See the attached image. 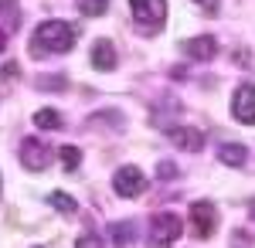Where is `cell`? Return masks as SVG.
Returning a JSON list of instances; mask_svg holds the SVG:
<instances>
[{"instance_id":"6da1fadb","label":"cell","mask_w":255,"mask_h":248,"mask_svg":"<svg viewBox=\"0 0 255 248\" xmlns=\"http://www.w3.org/2000/svg\"><path fill=\"white\" fill-rule=\"evenodd\" d=\"M75 38H79V27H72L68 20H44V24H38L34 38H31V51H34V58L65 55L75 48Z\"/></svg>"},{"instance_id":"7a4b0ae2","label":"cell","mask_w":255,"mask_h":248,"mask_svg":"<svg viewBox=\"0 0 255 248\" xmlns=\"http://www.w3.org/2000/svg\"><path fill=\"white\" fill-rule=\"evenodd\" d=\"M180 231H184V221L174 211L153 214V221H150V248H170L180 238Z\"/></svg>"},{"instance_id":"3957f363","label":"cell","mask_w":255,"mask_h":248,"mask_svg":"<svg viewBox=\"0 0 255 248\" xmlns=\"http://www.w3.org/2000/svg\"><path fill=\"white\" fill-rule=\"evenodd\" d=\"M129 7L143 34H157L160 24L167 20V0H129Z\"/></svg>"},{"instance_id":"277c9868","label":"cell","mask_w":255,"mask_h":248,"mask_svg":"<svg viewBox=\"0 0 255 248\" xmlns=\"http://www.w3.org/2000/svg\"><path fill=\"white\" fill-rule=\"evenodd\" d=\"M113 191L119 197H139L146 191V177H143L139 167H119L116 177H113Z\"/></svg>"},{"instance_id":"5b68a950","label":"cell","mask_w":255,"mask_h":248,"mask_svg":"<svg viewBox=\"0 0 255 248\" xmlns=\"http://www.w3.org/2000/svg\"><path fill=\"white\" fill-rule=\"evenodd\" d=\"M51 146L44 143V139H38V136H27L24 143H20V160H24V167L27 170H44L48 163H51Z\"/></svg>"},{"instance_id":"8992f818","label":"cell","mask_w":255,"mask_h":248,"mask_svg":"<svg viewBox=\"0 0 255 248\" xmlns=\"http://www.w3.org/2000/svg\"><path fill=\"white\" fill-rule=\"evenodd\" d=\"M215 225H218V211L211 201H197L191 204V231L197 238H211L215 235Z\"/></svg>"},{"instance_id":"52a82bcc","label":"cell","mask_w":255,"mask_h":248,"mask_svg":"<svg viewBox=\"0 0 255 248\" xmlns=\"http://www.w3.org/2000/svg\"><path fill=\"white\" fill-rule=\"evenodd\" d=\"M232 116L245 126H255V85H238L232 96Z\"/></svg>"},{"instance_id":"ba28073f","label":"cell","mask_w":255,"mask_h":248,"mask_svg":"<svg viewBox=\"0 0 255 248\" xmlns=\"http://www.w3.org/2000/svg\"><path fill=\"white\" fill-rule=\"evenodd\" d=\"M167 139L174 143L177 150H191V153H197L204 146V133L194 129V126H170L167 129Z\"/></svg>"},{"instance_id":"9c48e42d","label":"cell","mask_w":255,"mask_h":248,"mask_svg":"<svg viewBox=\"0 0 255 248\" xmlns=\"http://www.w3.org/2000/svg\"><path fill=\"white\" fill-rule=\"evenodd\" d=\"M92 68L96 72H113L116 68V48L109 38H99L92 44Z\"/></svg>"},{"instance_id":"30bf717a","label":"cell","mask_w":255,"mask_h":248,"mask_svg":"<svg viewBox=\"0 0 255 248\" xmlns=\"http://www.w3.org/2000/svg\"><path fill=\"white\" fill-rule=\"evenodd\" d=\"M184 51L194 58V61H211L218 55V38L215 34H201V38H191L184 44Z\"/></svg>"},{"instance_id":"8fae6325","label":"cell","mask_w":255,"mask_h":248,"mask_svg":"<svg viewBox=\"0 0 255 248\" xmlns=\"http://www.w3.org/2000/svg\"><path fill=\"white\" fill-rule=\"evenodd\" d=\"M136 242V221H113L109 225V245L129 248Z\"/></svg>"},{"instance_id":"7c38bea8","label":"cell","mask_w":255,"mask_h":248,"mask_svg":"<svg viewBox=\"0 0 255 248\" xmlns=\"http://www.w3.org/2000/svg\"><path fill=\"white\" fill-rule=\"evenodd\" d=\"M218 160L228 163V167H245V163H249V150L238 146V143H221V146H218Z\"/></svg>"},{"instance_id":"4fadbf2b","label":"cell","mask_w":255,"mask_h":248,"mask_svg":"<svg viewBox=\"0 0 255 248\" xmlns=\"http://www.w3.org/2000/svg\"><path fill=\"white\" fill-rule=\"evenodd\" d=\"M48 204H51L55 211H61V214H75V211H79V201H75V197H68L65 191L48 194Z\"/></svg>"},{"instance_id":"5bb4252c","label":"cell","mask_w":255,"mask_h":248,"mask_svg":"<svg viewBox=\"0 0 255 248\" xmlns=\"http://www.w3.org/2000/svg\"><path fill=\"white\" fill-rule=\"evenodd\" d=\"M75 7H79V14H85V17H102L109 10V0H75Z\"/></svg>"},{"instance_id":"9a60e30c","label":"cell","mask_w":255,"mask_h":248,"mask_svg":"<svg viewBox=\"0 0 255 248\" xmlns=\"http://www.w3.org/2000/svg\"><path fill=\"white\" fill-rule=\"evenodd\" d=\"M34 126H38V129H58L61 113H55V109H38V113H34Z\"/></svg>"},{"instance_id":"2e32d148","label":"cell","mask_w":255,"mask_h":248,"mask_svg":"<svg viewBox=\"0 0 255 248\" xmlns=\"http://www.w3.org/2000/svg\"><path fill=\"white\" fill-rule=\"evenodd\" d=\"M58 160L65 163V170H79L82 150H79V146H61V150H58Z\"/></svg>"},{"instance_id":"e0dca14e","label":"cell","mask_w":255,"mask_h":248,"mask_svg":"<svg viewBox=\"0 0 255 248\" xmlns=\"http://www.w3.org/2000/svg\"><path fill=\"white\" fill-rule=\"evenodd\" d=\"M75 248H106V242H102L99 235L89 231V235H82V238H79V245H75Z\"/></svg>"},{"instance_id":"ac0fdd59","label":"cell","mask_w":255,"mask_h":248,"mask_svg":"<svg viewBox=\"0 0 255 248\" xmlns=\"http://www.w3.org/2000/svg\"><path fill=\"white\" fill-rule=\"evenodd\" d=\"M17 75H20V68L14 65V61H7V65L0 68V78H3V82H10V78H17Z\"/></svg>"},{"instance_id":"d6986e66","label":"cell","mask_w":255,"mask_h":248,"mask_svg":"<svg viewBox=\"0 0 255 248\" xmlns=\"http://www.w3.org/2000/svg\"><path fill=\"white\" fill-rule=\"evenodd\" d=\"M38 85H41V89H65V78H41V82H38Z\"/></svg>"},{"instance_id":"ffe728a7","label":"cell","mask_w":255,"mask_h":248,"mask_svg":"<svg viewBox=\"0 0 255 248\" xmlns=\"http://www.w3.org/2000/svg\"><path fill=\"white\" fill-rule=\"evenodd\" d=\"M174 167H170V160H163V163H160V167H157V177H160V180H163V177H174Z\"/></svg>"},{"instance_id":"44dd1931","label":"cell","mask_w":255,"mask_h":248,"mask_svg":"<svg viewBox=\"0 0 255 248\" xmlns=\"http://www.w3.org/2000/svg\"><path fill=\"white\" fill-rule=\"evenodd\" d=\"M201 10H218V0H194Z\"/></svg>"},{"instance_id":"7402d4cb","label":"cell","mask_w":255,"mask_h":248,"mask_svg":"<svg viewBox=\"0 0 255 248\" xmlns=\"http://www.w3.org/2000/svg\"><path fill=\"white\" fill-rule=\"evenodd\" d=\"M14 3H17V0H0V14H7V10H10Z\"/></svg>"},{"instance_id":"603a6c76","label":"cell","mask_w":255,"mask_h":248,"mask_svg":"<svg viewBox=\"0 0 255 248\" xmlns=\"http://www.w3.org/2000/svg\"><path fill=\"white\" fill-rule=\"evenodd\" d=\"M3 48H7V34L0 31V51H3Z\"/></svg>"},{"instance_id":"cb8c5ba5","label":"cell","mask_w":255,"mask_h":248,"mask_svg":"<svg viewBox=\"0 0 255 248\" xmlns=\"http://www.w3.org/2000/svg\"><path fill=\"white\" fill-rule=\"evenodd\" d=\"M249 214H252V218H255V197H252V201H249Z\"/></svg>"},{"instance_id":"d4e9b609","label":"cell","mask_w":255,"mask_h":248,"mask_svg":"<svg viewBox=\"0 0 255 248\" xmlns=\"http://www.w3.org/2000/svg\"><path fill=\"white\" fill-rule=\"evenodd\" d=\"M34 248H44V245H34Z\"/></svg>"}]
</instances>
